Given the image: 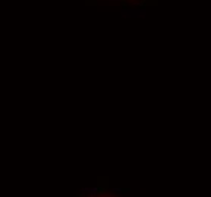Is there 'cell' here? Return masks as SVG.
Returning a JSON list of instances; mask_svg holds the SVG:
<instances>
[{
    "label": "cell",
    "instance_id": "obj_1",
    "mask_svg": "<svg viewBox=\"0 0 211 197\" xmlns=\"http://www.w3.org/2000/svg\"><path fill=\"white\" fill-rule=\"evenodd\" d=\"M105 197H113V196H109V194H108V196H105Z\"/></svg>",
    "mask_w": 211,
    "mask_h": 197
},
{
    "label": "cell",
    "instance_id": "obj_2",
    "mask_svg": "<svg viewBox=\"0 0 211 197\" xmlns=\"http://www.w3.org/2000/svg\"><path fill=\"white\" fill-rule=\"evenodd\" d=\"M90 197H94V196H90Z\"/></svg>",
    "mask_w": 211,
    "mask_h": 197
}]
</instances>
